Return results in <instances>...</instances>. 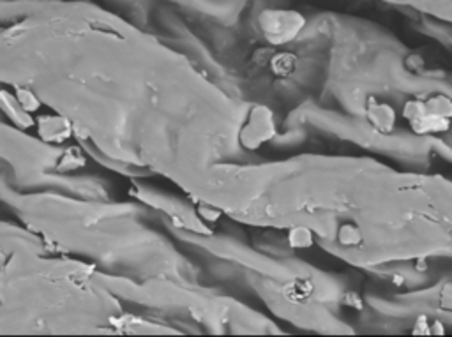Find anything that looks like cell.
<instances>
[{"label": "cell", "mask_w": 452, "mask_h": 337, "mask_svg": "<svg viewBox=\"0 0 452 337\" xmlns=\"http://www.w3.org/2000/svg\"><path fill=\"white\" fill-rule=\"evenodd\" d=\"M270 68L277 76H288L297 68V61L292 53H277L270 61Z\"/></svg>", "instance_id": "4"}, {"label": "cell", "mask_w": 452, "mask_h": 337, "mask_svg": "<svg viewBox=\"0 0 452 337\" xmlns=\"http://www.w3.org/2000/svg\"><path fill=\"white\" fill-rule=\"evenodd\" d=\"M262 31L270 44H287L299 36L304 27V18L290 11H267L260 18Z\"/></svg>", "instance_id": "1"}, {"label": "cell", "mask_w": 452, "mask_h": 337, "mask_svg": "<svg viewBox=\"0 0 452 337\" xmlns=\"http://www.w3.org/2000/svg\"><path fill=\"white\" fill-rule=\"evenodd\" d=\"M288 242H290L292 247L304 249V247H309L311 244H313V233L307 228H304V226H299V228H294L290 232Z\"/></svg>", "instance_id": "5"}, {"label": "cell", "mask_w": 452, "mask_h": 337, "mask_svg": "<svg viewBox=\"0 0 452 337\" xmlns=\"http://www.w3.org/2000/svg\"><path fill=\"white\" fill-rule=\"evenodd\" d=\"M368 120L380 133H391L396 125V113L389 105L375 103V105L369 106Z\"/></svg>", "instance_id": "3"}, {"label": "cell", "mask_w": 452, "mask_h": 337, "mask_svg": "<svg viewBox=\"0 0 452 337\" xmlns=\"http://www.w3.org/2000/svg\"><path fill=\"white\" fill-rule=\"evenodd\" d=\"M424 105H426V110H428L429 113L440 115V117H446V118L451 117V103H449V99L443 98V95H435V98H429L428 101L424 103Z\"/></svg>", "instance_id": "7"}, {"label": "cell", "mask_w": 452, "mask_h": 337, "mask_svg": "<svg viewBox=\"0 0 452 337\" xmlns=\"http://www.w3.org/2000/svg\"><path fill=\"white\" fill-rule=\"evenodd\" d=\"M274 133H276V124H274L272 112L265 106H253L240 129V143L246 149L255 150L269 142Z\"/></svg>", "instance_id": "2"}, {"label": "cell", "mask_w": 452, "mask_h": 337, "mask_svg": "<svg viewBox=\"0 0 452 337\" xmlns=\"http://www.w3.org/2000/svg\"><path fill=\"white\" fill-rule=\"evenodd\" d=\"M338 240L343 246H357L362 240V233L355 224H343L338 232Z\"/></svg>", "instance_id": "6"}, {"label": "cell", "mask_w": 452, "mask_h": 337, "mask_svg": "<svg viewBox=\"0 0 452 337\" xmlns=\"http://www.w3.org/2000/svg\"><path fill=\"white\" fill-rule=\"evenodd\" d=\"M200 216L209 221H216L220 217V212H216L214 209H200Z\"/></svg>", "instance_id": "8"}]
</instances>
